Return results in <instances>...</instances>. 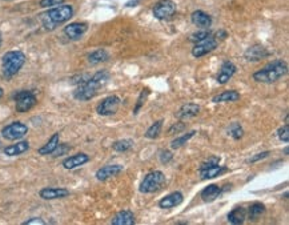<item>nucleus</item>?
I'll return each mask as SVG.
<instances>
[{"label":"nucleus","instance_id":"2f4dec72","mask_svg":"<svg viewBox=\"0 0 289 225\" xmlns=\"http://www.w3.org/2000/svg\"><path fill=\"white\" fill-rule=\"evenodd\" d=\"M228 135L233 137L234 140H240L244 136V129L238 123H232L228 128Z\"/></svg>","mask_w":289,"mask_h":225},{"label":"nucleus","instance_id":"49530a36","mask_svg":"<svg viewBox=\"0 0 289 225\" xmlns=\"http://www.w3.org/2000/svg\"><path fill=\"white\" fill-rule=\"evenodd\" d=\"M1 44H3V36H1V32H0V47H1Z\"/></svg>","mask_w":289,"mask_h":225},{"label":"nucleus","instance_id":"bb28decb","mask_svg":"<svg viewBox=\"0 0 289 225\" xmlns=\"http://www.w3.org/2000/svg\"><path fill=\"white\" fill-rule=\"evenodd\" d=\"M108 59H110V54L106 50H103V48H99V50L91 52L90 55H88V63L92 64V65L106 63Z\"/></svg>","mask_w":289,"mask_h":225},{"label":"nucleus","instance_id":"b1692460","mask_svg":"<svg viewBox=\"0 0 289 225\" xmlns=\"http://www.w3.org/2000/svg\"><path fill=\"white\" fill-rule=\"evenodd\" d=\"M220 193L221 188L216 184H211L201 191V199L204 200L205 203H211V201H215L220 196Z\"/></svg>","mask_w":289,"mask_h":225},{"label":"nucleus","instance_id":"58836bf2","mask_svg":"<svg viewBox=\"0 0 289 225\" xmlns=\"http://www.w3.org/2000/svg\"><path fill=\"white\" fill-rule=\"evenodd\" d=\"M172 153L170 152V151H167V149H163V151H160V155H159V159H160V162H162V164H168V163L172 160Z\"/></svg>","mask_w":289,"mask_h":225},{"label":"nucleus","instance_id":"393cba45","mask_svg":"<svg viewBox=\"0 0 289 225\" xmlns=\"http://www.w3.org/2000/svg\"><path fill=\"white\" fill-rule=\"evenodd\" d=\"M228 221H230L231 224H242L245 219H247V211L242 208V207H237V208L232 209L230 213H228V216H227Z\"/></svg>","mask_w":289,"mask_h":225},{"label":"nucleus","instance_id":"f257e3e1","mask_svg":"<svg viewBox=\"0 0 289 225\" xmlns=\"http://www.w3.org/2000/svg\"><path fill=\"white\" fill-rule=\"evenodd\" d=\"M108 80H110V73L107 71H99L94 76H90L81 84L77 85L76 89L73 91V98L80 102L91 100L98 95L99 89L103 88L108 83Z\"/></svg>","mask_w":289,"mask_h":225},{"label":"nucleus","instance_id":"4468645a","mask_svg":"<svg viewBox=\"0 0 289 225\" xmlns=\"http://www.w3.org/2000/svg\"><path fill=\"white\" fill-rule=\"evenodd\" d=\"M184 201V196L181 192H172L170 195H167L166 197H163L159 201V208L162 209H171L174 207H179Z\"/></svg>","mask_w":289,"mask_h":225},{"label":"nucleus","instance_id":"4c0bfd02","mask_svg":"<svg viewBox=\"0 0 289 225\" xmlns=\"http://www.w3.org/2000/svg\"><path fill=\"white\" fill-rule=\"evenodd\" d=\"M184 129H185V123H183V121H177V123H174L173 125H171V128L168 129V135H176V133H181Z\"/></svg>","mask_w":289,"mask_h":225},{"label":"nucleus","instance_id":"20e7f679","mask_svg":"<svg viewBox=\"0 0 289 225\" xmlns=\"http://www.w3.org/2000/svg\"><path fill=\"white\" fill-rule=\"evenodd\" d=\"M26 64V55L21 51H8L5 52L1 59V69L3 75L7 79H11L19 73L23 65Z\"/></svg>","mask_w":289,"mask_h":225},{"label":"nucleus","instance_id":"9d476101","mask_svg":"<svg viewBox=\"0 0 289 225\" xmlns=\"http://www.w3.org/2000/svg\"><path fill=\"white\" fill-rule=\"evenodd\" d=\"M217 47V40L215 38H207L203 42L196 43L195 47L192 48V55L195 56V57H201V56L207 55L209 52H212L213 50H216Z\"/></svg>","mask_w":289,"mask_h":225},{"label":"nucleus","instance_id":"412c9836","mask_svg":"<svg viewBox=\"0 0 289 225\" xmlns=\"http://www.w3.org/2000/svg\"><path fill=\"white\" fill-rule=\"evenodd\" d=\"M28 149H30V143L26 140H23L16 143V144L5 147L4 155H7V156H19V155H23L24 152H27Z\"/></svg>","mask_w":289,"mask_h":225},{"label":"nucleus","instance_id":"7ed1b4c3","mask_svg":"<svg viewBox=\"0 0 289 225\" xmlns=\"http://www.w3.org/2000/svg\"><path fill=\"white\" fill-rule=\"evenodd\" d=\"M73 16V8L71 5H58V7H52L51 9H48L47 12H44L40 15V20H42L43 26L46 30H54L59 24H63L65 21H68L71 17Z\"/></svg>","mask_w":289,"mask_h":225},{"label":"nucleus","instance_id":"2eb2a0df","mask_svg":"<svg viewBox=\"0 0 289 225\" xmlns=\"http://www.w3.org/2000/svg\"><path fill=\"white\" fill-rule=\"evenodd\" d=\"M87 30H88V26L85 23L77 21V23H71V24L65 27L64 34L67 35V38L71 39V40H77L87 32Z\"/></svg>","mask_w":289,"mask_h":225},{"label":"nucleus","instance_id":"c03bdc74","mask_svg":"<svg viewBox=\"0 0 289 225\" xmlns=\"http://www.w3.org/2000/svg\"><path fill=\"white\" fill-rule=\"evenodd\" d=\"M216 36L220 39H224V38H227V32L226 31H219V32L216 34Z\"/></svg>","mask_w":289,"mask_h":225},{"label":"nucleus","instance_id":"f3484780","mask_svg":"<svg viewBox=\"0 0 289 225\" xmlns=\"http://www.w3.org/2000/svg\"><path fill=\"white\" fill-rule=\"evenodd\" d=\"M39 196L43 200L64 199L69 196V191L65 188H43L42 191L39 192Z\"/></svg>","mask_w":289,"mask_h":225},{"label":"nucleus","instance_id":"ddd939ff","mask_svg":"<svg viewBox=\"0 0 289 225\" xmlns=\"http://www.w3.org/2000/svg\"><path fill=\"white\" fill-rule=\"evenodd\" d=\"M123 169V166H120V164H110V166H104L100 169H98L95 176H96L99 181H106L108 178L115 177V176L121 173Z\"/></svg>","mask_w":289,"mask_h":225},{"label":"nucleus","instance_id":"9b49d317","mask_svg":"<svg viewBox=\"0 0 289 225\" xmlns=\"http://www.w3.org/2000/svg\"><path fill=\"white\" fill-rule=\"evenodd\" d=\"M236 71H237L236 65H234L232 61H228V60H227V61H224V63L221 64L220 71H219V73H217L216 76V81L220 85L227 84V83L234 76Z\"/></svg>","mask_w":289,"mask_h":225},{"label":"nucleus","instance_id":"cd10ccee","mask_svg":"<svg viewBox=\"0 0 289 225\" xmlns=\"http://www.w3.org/2000/svg\"><path fill=\"white\" fill-rule=\"evenodd\" d=\"M265 213V205L259 203V201H256L253 204L249 207L248 209V217L251 219V220H257L259 217H261V215Z\"/></svg>","mask_w":289,"mask_h":225},{"label":"nucleus","instance_id":"e433bc0d","mask_svg":"<svg viewBox=\"0 0 289 225\" xmlns=\"http://www.w3.org/2000/svg\"><path fill=\"white\" fill-rule=\"evenodd\" d=\"M216 164H220V159H219L217 156H211L208 160H205V162L201 163V166H200L199 170L207 169V168H209V167L216 166Z\"/></svg>","mask_w":289,"mask_h":225},{"label":"nucleus","instance_id":"423d86ee","mask_svg":"<svg viewBox=\"0 0 289 225\" xmlns=\"http://www.w3.org/2000/svg\"><path fill=\"white\" fill-rule=\"evenodd\" d=\"M13 99H15L16 111L19 113L28 112L38 103V99H36V96H35L32 91H19V92L13 95Z\"/></svg>","mask_w":289,"mask_h":225},{"label":"nucleus","instance_id":"f8f14e48","mask_svg":"<svg viewBox=\"0 0 289 225\" xmlns=\"http://www.w3.org/2000/svg\"><path fill=\"white\" fill-rule=\"evenodd\" d=\"M269 52L267 51V48L261 46V44H255L247 48V51L244 52V57L248 61H261L265 57H268Z\"/></svg>","mask_w":289,"mask_h":225},{"label":"nucleus","instance_id":"c756f323","mask_svg":"<svg viewBox=\"0 0 289 225\" xmlns=\"http://www.w3.org/2000/svg\"><path fill=\"white\" fill-rule=\"evenodd\" d=\"M196 131H192L189 132V133H185V135H183V136L180 137H176L172 143H171V148L172 149H179L181 148L183 145H185L189 141V139H192V137L195 136Z\"/></svg>","mask_w":289,"mask_h":225},{"label":"nucleus","instance_id":"473e14b6","mask_svg":"<svg viewBox=\"0 0 289 225\" xmlns=\"http://www.w3.org/2000/svg\"><path fill=\"white\" fill-rule=\"evenodd\" d=\"M209 36H211V31L201 30V31H197V32H195V34H192L191 38H189V40L193 43H199V42H203V40H205V39L209 38Z\"/></svg>","mask_w":289,"mask_h":225},{"label":"nucleus","instance_id":"79ce46f5","mask_svg":"<svg viewBox=\"0 0 289 225\" xmlns=\"http://www.w3.org/2000/svg\"><path fill=\"white\" fill-rule=\"evenodd\" d=\"M269 155V151H265V152H261V153H257L256 156H253L249 160L251 163H256V162H259V160H263V159H265V157L268 156Z\"/></svg>","mask_w":289,"mask_h":225},{"label":"nucleus","instance_id":"72a5a7b5","mask_svg":"<svg viewBox=\"0 0 289 225\" xmlns=\"http://www.w3.org/2000/svg\"><path fill=\"white\" fill-rule=\"evenodd\" d=\"M149 95L148 89H143L141 91V94L139 95V98H137V103L136 106H135V110H133V115H137L139 113V111L141 110V107L144 106L145 100H147V96Z\"/></svg>","mask_w":289,"mask_h":225},{"label":"nucleus","instance_id":"f03ea898","mask_svg":"<svg viewBox=\"0 0 289 225\" xmlns=\"http://www.w3.org/2000/svg\"><path fill=\"white\" fill-rule=\"evenodd\" d=\"M287 73H288V65L284 60H275L268 65H265L263 69L253 73V80L264 84H272L280 80L281 77H284Z\"/></svg>","mask_w":289,"mask_h":225},{"label":"nucleus","instance_id":"dca6fc26","mask_svg":"<svg viewBox=\"0 0 289 225\" xmlns=\"http://www.w3.org/2000/svg\"><path fill=\"white\" fill-rule=\"evenodd\" d=\"M90 162V156L84 152H79L76 155L67 157L63 162V167L65 169H75L77 167L84 166L85 163Z\"/></svg>","mask_w":289,"mask_h":225},{"label":"nucleus","instance_id":"aec40b11","mask_svg":"<svg viewBox=\"0 0 289 225\" xmlns=\"http://www.w3.org/2000/svg\"><path fill=\"white\" fill-rule=\"evenodd\" d=\"M135 215L131 211H121L116 213L114 219L111 220L112 225H133L135 224Z\"/></svg>","mask_w":289,"mask_h":225},{"label":"nucleus","instance_id":"5701e85b","mask_svg":"<svg viewBox=\"0 0 289 225\" xmlns=\"http://www.w3.org/2000/svg\"><path fill=\"white\" fill-rule=\"evenodd\" d=\"M241 98V95L238 94L237 91L234 89H230V91H224L221 94L216 95L212 99L213 103H230V102H237Z\"/></svg>","mask_w":289,"mask_h":225},{"label":"nucleus","instance_id":"a878e982","mask_svg":"<svg viewBox=\"0 0 289 225\" xmlns=\"http://www.w3.org/2000/svg\"><path fill=\"white\" fill-rule=\"evenodd\" d=\"M227 170L226 167L220 166V164H216V166L209 167L207 169L200 170V176L203 180H209V178H215L217 176H220L221 173H224Z\"/></svg>","mask_w":289,"mask_h":225},{"label":"nucleus","instance_id":"a211bd4d","mask_svg":"<svg viewBox=\"0 0 289 225\" xmlns=\"http://www.w3.org/2000/svg\"><path fill=\"white\" fill-rule=\"evenodd\" d=\"M200 113V107L195 103H187V104H184L181 108L179 110V112L176 113L177 116V119L180 120H189L193 119L196 116Z\"/></svg>","mask_w":289,"mask_h":225},{"label":"nucleus","instance_id":"a19ab883","mask_svg":"<svg viewBox=\"0 0 289 225\" xmlns=\"http://www.w3.org/2000/svg\"><path fill=\"white\" fill-rule=\"evenodd\" d=\"M23 225H46V221L40 217H31L30 220L24 221Z\"/></svg>","mask_w":289,"mask_h":225},{"label":"nucleus","instance_id":"0eeeda50","mask_svg":"<svg viewBox=\"0 0 289 225\" xmlns=\"http://www.w3.org/2000/svg\"><path fill=\"white\" fill-rule=\"evenodd\" d=\"M28 133V127L21 121H13V123L8 124L3 128L1 131V136L4 137L5 140L13 141L20 140Z\"/></svg>","mask_w":289,"mask_h":225},{"label":"nucleus","instance_id":"39448f33","mask_svg":"<svg viewBox=\"0 0 289 225\" xmlns=\"http://www.w3.org/2000/svg\"><path fill=\"white\" fill-rule=\"evenodd\" d=\"M164 184H166L164 173L160 170H153V172H149L141 181L140 192L141 193H155V192L160 191Z\"/></svg>","mask_w":289,"mask_h":225},{"label":"nucleus","instance_id":"c85d7f7f","mask_svg":"<svg viewBox=\"0 0 289 225\" xmlns=\"http://www.w3.org/2000/svg\"><path fill=\"white\" fill-rule=\"evenodd\" d=\"M133 140L131 139H123V140H117L112 144V149L116 152H127L133 147Z\"/></svg>","mask_w":289,"mask_h":225},{"label":"nucleus","instance_id":"c9c22d12","mask_svg":"<svg viewBox=\"0 0 289 225\" xmlns=\"http://www.w3.org/2000/svg\"><path fill=\"white\" fill-rule=\"evenodd\" d=\"M65 0H40L39 5L42 8H52V7H58V5L64 4Z\"/></svg>","mask_w":289,"mask_h":225},{"label":"nucleus","instance_id":"a18cd8bd","mask_svg":"<svg viewBox=\"0 0 289 225\" xmlns=\"http://www.w3.org/2000/svg\"><path fill=\"white\" fill-rule=\"evenodd\" d=\"M3 94H4V91H3V88H0V99L3 98Z\"/></svg>","mask_w":289,"mask_h":225},{"label":"nucleus","instance_id":"37998d69","mask_svg":"<svg viewBox=\"0 0 289 225\" xmlns=\"http://www.w3.org/2000/svg\"><path fill=\"white\" fill-rule=\"evenodd\" d=\"M140 3V0H132V1H128L127 7H136V4H139Z\"/></svg>","mask_w":289,"mask_h":225},{"label":"nucleus","instance_id":"6ab92c4d","mask_svg":"<svg viewBox=\"0 0 289 225\" xmlns=\"http://www.w3.org/2000/svg\"><path fill=\"white\" fill-rule=\"evenodd\" d=\"M191 20L195 26L203 28V30H208L209 27L212 26V17L209 16L208 13H205L204 11H195L191 15Z\"/></svg>","mask_w":289,"mask_h":225},{"label":"nucleus","instance_id":"6e6552de","mask_svg":"<svg viewBox=\"0 0 289 225\" xmlns=\"http://www.w3.org/2000/svg\"><path fill=\"white\" fill-rule=\"evenodd\" d=\"M120 104H121V100H120L119 96L111 95V96H107L106 99H103L102 102L99 103L98 107H96V112L100 116H112L119 111Z\"/></svg>","mask_w":289,"mask_h":225},{"label":"nucleus","instance_id":"1a4fd4ad","mask_svg":"<svg viewBox=\"0 0 289 225\" xmlns=\"http://www.w3.org/2000/svg\"><path fill=\"white\" fill-rule=\"evenodd\" d=\"M153 16L159 20H167L176 12V3L172 0H160L153 7Z\"/></svg>","mask_w":289,"mask_h":225},{"label":"nucleus","instance_id":"7c9ffc66","mask_svg":"<svg viewBox=\"0 0 289 225\" xmlns=\"http://www.w3.org/2000/svg\"><path fill=\"white\" fill-rule=\"evenodd\" d=\"M162 128L163 120H159L156 123H153L152 125L147 129V132H145V137H147V139H156V137H159V135H160Z\"/></svg>","mask_w":289,"mask_h":225},{"label":"nucleus","instance_id":"4be33fe9","mask_svg":"<svg viewBox=\"0 0 289 225\" xmlns=\"http://www.w3.org/2000/svg\"><path fill=\"white\" fill-rule=\"evenodd\" d=\"M59 141H60L59 133H54V135L48 139L47 143L38 149V153L39 155H42V156H44V155H51V153L56 149V147L59 145Z\"/></svg>","mask_w":289,"mask_h":225},{"label":"nucleus","instance_id":"f704fd0d","mask_svg":"<svg viewBox=\"0 0 289 225\" xmlns=\"http://www.w3.org/2000/svg\"><path fill=\"white\" fill-rule=\"evenodd\" d=\"M277 136L283 143H288L289 141V124H284L283 127L279 128L277 131Z\"/></svg>","mask_w":289,"mask_h":225},{"label":"nucleus","instance_id":"ea45409f","mask_svg":"<svg viewBox=\"0 0 289 225\" xmlns=\"http://www.w3.org/2000/svg\"><path fill=\"white\" fill-rule=\"evenodd\" d=\"M71 149V147H68V145L65 144H59L58 147H56V149L54 151V156H61V155H64V153H67Z\"/></svg>","mask_w":289,"mask_h":225}]
</instances>
